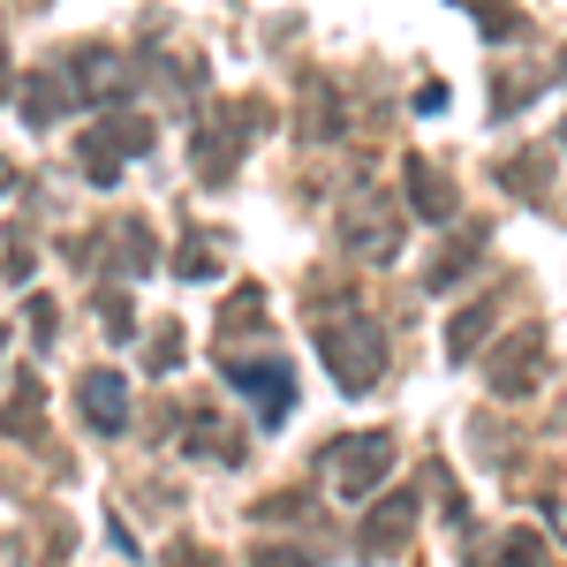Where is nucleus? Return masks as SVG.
<instances>
[{"label":"nucleus","instance_id":"39448f33","mask_svg":"<svg viewBox=\"0 0 567 567\" xmlns=\"http://www.w3.org/2000/svg\"><path fill=\"white\" fill-rule=\"evenodd\" d=\"M69 76H76V99L99 106V99H122V91H130V61H122L114 45H76V53H69Z\"/></svg>","mask_w":567,"mask_h":567},{"label":"nucleus","instance_id":"423d86ee","mask_svg":"<svg viewBox=\"0 0 567 567\" xmlns=\"http://www.w3.org/2000/svg\"><path fill=\"white\" fill-rule=\"evenodd\" d=\"M76 409H84V424L99 439L130 432V379H122V371H91L84 386H76Z\"/></svg>","mask_w":567,"mask_h":567},{"label":"nucleus","instance_id":"f3484780","mask_svg":"<svg viewBox=\"0 0 567 567\" xmlns=\"http://www.w3.org/2000/svg\"><path fill=\"white\" fill-rule=\"evenodd\" d=\"M167 567H219L205 545H167Z\"/></svg>","mask_w":567,"mask_h":567},{"label":"nucleus","instance_id":"7ed1b4c3","mask_svg":"<svg viewBox=\"0 0 567 567\" xmlns=\"http://www.w3.org/2000/svg\"><path fill=\"white\" fill-rule=\"evenodd\" d=\"M318 341H326V355H333V379H341L349 393H363L371 379H379V333H371L363 318H349V326H326Z\"/></svg>","mask_w":567,"mask_h":567},{"label":"nucleus","instance_id":"f03ea898","mask_svg":"<svg viewBox=\"0 0 567 567\" xmlns=\"http://www.w3.org/2000/svg\"><path fill=\"white\" fill-rule=\"evenodd\" d=\"M386 462H393V439L386 432H363V439H349V446H333V454H326V477H333V492L363 499L371 484L386 477Z\"/></svg>","mask_w":567,"mask_h":567},{"label":"nucleus","instance_id":"dca6fc26","mask_svg":"<svg viewBox=\"0 0 567 567\" xmlns=\"http://www.w3.org/2000/svg\"><path fill=\"white\" fill-rule=\"evenodd\" d=\"M39 553H45V560L69 553V523H61V515H45V523H39Z\"/></svg>","mask_w":567,"mask_h":567},{"label":"nucleus","instance_id":"2eb2a0df","mask_svg":"<svg viewBox=\"0 0 567 567\" xmlns=\"http://www.w3.org/2000/svg\"><path fill=\"white\" fill-rule=\"evenodd\" d=\"M205 243H213V235H197V243H189V250H182V258H175V272H182V280H205V272H213V250H205Z\"/></svg>","mask_w":567,"mask_h":567},{"label":"nucleus","instance_id":"6ab92c4d","mask_svg":"<svg viewBox=\"0 0 567 567\" xmlns=\"http://www.w3.org/2000/svg\"><path fill=\"white\" fill-rule=\"evenodd\" d=\"M8 182H16V167H8V159H0V197H8Z\"/></svg>","mask_w":567,"mask_h":567},{"label":"nucleus","instance_id":"0eeeda50","mask_svg":"<svg viewBox=\"0 0 567 567\" xmlns=\"http://www.w3.org/2000/svg\"><path fill=\"white\" fill-rule=\"evenodd\" d=\"M99 243H114V250H106V265H114L122 280H136V272H152V265H159V243H152V227H144L136 213H122L106 235H99Z\"/></svg>","mask_w":567,"mask_h":567},{"label":"nucleus","instance_id":"20e7f679","mask_svg":"<svg viewBox=\"0 0 567 567\" xmlns=\"http://www.w3.org/2000/svg\"><path fill=\"white\" fill-rule=\"evenodd\" d=\"M16 106H23V122H31V130L61 122V114H76L84 99H76V76H69V61H61V69H39V76H23V84H16Z\"/></svg>","mask_w":567,"mask_h":567},{"label":"nucleus","instance_id":"f8f14e48","mask_svg":"<svg viewBox=\"0 0 567 567\" xmlns=\"http://www.w3.org/2000/svg\"><path fill=\"white\" fill-rule=\"evenodd\" d=\"M99 333H106V341H130V333H136V310H130L122 288H106V296H99Z\"/></svg>","mask_w":567,"mask_h":567},{"label":"nucleus","instance_id":"aec40b11","mask_svg":"<svg viewBox=\"0 0 567 567\" xmlns=\"http://www.w3.org/2000/svg\"><path fill=\"white\" fill-rule=\"evenodd\" d=\"M0 355H8V326H0Z\"/></svg>","mask_w":567,"mask_h":567},{"label":"nucleus","instance_id":"6e6552de","mask_svg":"<svg viewBox=\"0 0 567 567\" xmlns=\"http://www.w3.org/2000/svg\"><path fill=\"white\" fill-rule=\"evenodd\" d=\"M219 371H227L243 393H258L265 416H280V409L296 401V386H288V371H280V363H219Z\"/></svg>","mask_w":567,"mask_h":567},{"label":"nucleus","instance_id":"9d476101","mask_svg":"<svg viewBox=\"0 0 567 567\" xmlns=\"http://www.w3.org/2000/svg\"><path fill=\"white\" fill-rule=\"evenodd\" d=\"M227 167H235V130H219V122H213V130H197V175L219 182Z\"/></svg>","mask_w":567,"mask_h":567},{"label":"nucleus","instance_id":"9b49d317","mask_svg":"<svg viewBox=\"0 0 567 567\" xmlns=\"http://www.w3.org/2000/svg\"><path fill=\"white\" fill-rule=\"evenodd\" d=\"M189 446H197L205 462H235V454H243V439L219 432V416H189Z\"/></svg>","mask_w":567,"mask_h":567},{"label":"nucleus","instance_id":"f257e3e1","mask_svg":"<svg viewBox=\"0 0 567 567\" xmlns=\"http://www.w3.org/2000/svg\"><path fill=\"white\" fill-rule=\"evenodd\" d=\"M136 152H152V122L122 114V122H106V130H91L84 144H76V167L106 189V182H122V159H136Z\"/></svg>","mask_w":567,"mask_h":567},{"label":"nucleus","instance_id":"1a4fd4ad","mask_svg":"<svg viewBox=\"0 0 567 567\" xmlns=\"http://www.w3.org/2000/svg\"><path fill=\"white\" fill-rule=\"evenodd\" d=\"M0 432H8V439H39V379H31V371H23L16 401L0 409Z\"/></svg>","mask_w":567,"mask_h":567},{"label":"nucleus","instance_id":"4468645a","mask_svg":"<svg viewBox=\"0 0 567 567\" xmlns=\"http://www.w3.org/2000/svg\"><path fill=\"white\" fill-rule=\"evenodd\" d=\"M250 326H265L258 288H243V296H235V310H219V341H227V333H250Z\"/></svg>","mask_w":567,"mask_h":567},{"label":"nucleus","instance_id":"ddd939ff","mask_svg":"<svg viewBox=\"0 0 567 567\" xmlns=\"http://www.w3.org/2000/svg\"><path fill=\"white\" fill-rule=\"evenodd\" d=\"M144 355H152V371L167 379V371L182 363V326H152V341H144Z\"/></svg>","mask_w":567,"mask_h":567},{"label":"nucleus","instance_id":"a211bd4d","mask_svg":"<svg viewBox=\"0 0 567 567\" xmlns=\"http://www.w3.org/2000/svg\"><path fill=\"white\" fill-rule=\"evenodd\" d=\"M16 99V69H8V53H0V106Z\"/></svg>","mask_w":567,"mask_h":567}]
</instances>
